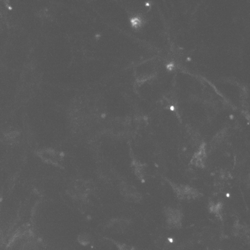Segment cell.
I'll list each match as a JSON object with an SVG mask.
<instances>
[{"mask_svg": "<svg viewBox=\"0 0 250 250\" xmlns=\"http://www.w3.org/2000/svg\"><path fill=\"white\" fill-rule=\"evenodd\" d=\"M174 192L177 194V197L181 199H188V198H195L199 195V193L193 188L185 185H177L171 184Z\"/></svg>", "mask_w": 250, "mask_h": 250, "instance_id": "6da1fadb", "label": "cell"}, {"mask_svg": "<svg viewBox=\"0 0 250 250\" xmlns=\"http://www.w3.org/2000/svg\"><path fill=\"white\" fill-rule=\"evenodd\" d=\"M167 216V224L171 227L179 228L181 226V219H182V214L181 212L177 209H172L168 208L166 212Z\"/></svg>", "mask_w": 250, "mask_h": 250, "instance_id": "7a4b0ae2", "label": "cell"}]
</instances>
